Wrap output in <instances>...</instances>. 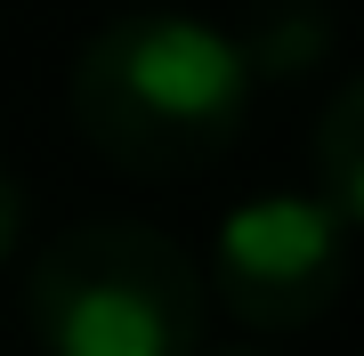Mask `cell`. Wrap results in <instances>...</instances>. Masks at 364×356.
<instances>
[{"label": "cell", "mask_w": 364, "mask_h": 356, "mask_svg": "<svg viewBox=\"0 0 364 356\" xmlns=\"http://www.w3.org/2000/svg\"><path fill=\"white\" fill-rule=\"evenodd\" d=\"M16 235H25V186H16V171H0V259L16 251Z\"/></svg>", "instance_id": "6"}, {"label": "cell", "mask_w": 364, "mask_h": 356, "mask_svg": "<svg viewBox=\"0 0 364 356\" xmlns=\"http://www.w3.org/2000/svg\"><path fill=\"white\" fill-rule=\"evenodd\" d=\"M332 203L316 195H259L219 227V300L251 332H308L332 316L340 284H348V235H340Z\"/></svg>", "instance_id": "3"}, {"label": "cell", "mask_w": 364, "mask_h": 356, "mask_svg": "<svg viewBox=\"0 0 364 356\" xmlns=\"http://www.w3.org/2000/svg\"><path fill=\"white\" fill-rule=\"evenodd\" d=\"M316 178H324L332 211L364 227V73H348L332 106L316 114Z\"/></svg>", "instance_id": "4"}, {"label": "cell", "mask_w": 364, "mask_h": 356, "mask_svg": "<svg viewBox=\"0 0 364 356\" xmlns=\"http://www.w3.org/2000/svg\"><path fill=\"white\" fill-rule=\"evenodd\" d=\"M73 130L130 178H186L235 146L251 114L243 49L178 9H130L73 57Z\"/></svg>", "instance_id": "1"}, {"label": "cell", "mask_w": 364, "mask_h": 356, "mask_svg": "<svg viewBox=\"0 0 364 356\" xmlns=\"http://www.w3.org/2000/svg\"><path fill=\"white\" fill-rule=\"evenodd\" d=\"M324 41H332V25L316 0H259V16H251V33L235 49H243L251 73H299L324 57Z\"/></svg>", "instance_id": "5"}, {"label": "cell", "mask_w": 364, "mask_h": 356, "mask_svg": "<svg viewBox=\"0 0 364 356\" xmlns=\"http://www.w3.org/2000/svg\"><path fill=\"white\" fill-rule=\"evenodd\" d=\"M33 332L49 356H195L203 276L162 227L90 219L33 259Z\"/></svg>", "instance_id": "2"}]
</instances>
